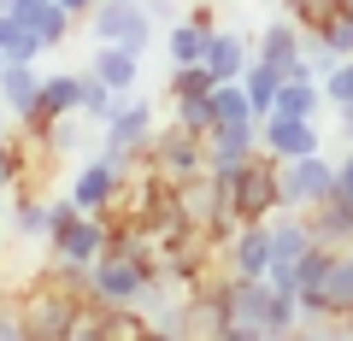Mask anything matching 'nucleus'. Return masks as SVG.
<instances>
[{
	"instance_id": "obj_1",
	"label": "nucleus",
	"mask_w": 353,
	"mask_h": 341,
	"mask_svg": "<svg viewBox=\"0 0 353 341\" xmlns=\"http://www.w3.org/2000/svg\"><path fill=\"white\" fill-rule=\"evenodd\" d=\"M236 324L253 335H294L301 329V294L271 277H236Z\"/></svg>"
},
{
	"instance_id": "obj_2",
	"label": "nucleus",
	"mask_w": 353,
	"mask_h": 341,
	"mask_svg": "<svg viewBox=\"0 0 353 341\" xmlns=\"http://www.w3.org/2000/svg\"><path fill=\"white\" fill-rule=\"evenodd\" d=\"M159 289L153 282V265L148 259H136V253H118L106 247L94 265H88V300H101V306H148V294Z\"/></svg>"
},
{
	"instance_id": "obj_3",
	"label": "nucleus",
	"mask_w": 353,
	"mask_h": 341,
	"mask_svg": "<svg viewBox=\"0 0 353 341\" xmlns=\"http://www.w3.org/2000/svg\"><path fill=\"white\" fill-rule=\"evenodd\" d=\"M83 306H88V294H71V289H59V282L41 277L30 294H18V324L36 341H65L83 324Z\"/></svg>"
},
{
	"instance_id": "obj_4",
	"label": "nucleus",
	"mask_w": 353,
	"mask_h": 341,
	"mask_svg": "<svg viewBox=\"0 0 353 341\" xmlns=\"http://www.w3.org/2000/svg\"><path fill=\"white\" fill-rule=\"evenodd\" d=\"M218 183H224V194H230V218H236V224H265V218L283 206L277 159H271V153H253L241 171H230V177H218Z\"/></svg>"
},
{
	"instance_id": "obj_5",
	"label": "nucleus",
	"mask_w": 353,
	"mask_h": 341,
	"mask_svg": "<svg viewBox=\"0 0 353 341\" xmlns=\"http://www.w3.org/2000/svg\"><path fill=\"white\" fill-rule=\"evenodd\" d=\"M277 194H283V206H294V212L324 206L330 194H336V159H330L324 147L301 153V159H283L277 165Z\"/></svg>"
},
{
	"instance_id": "obj_6",
	"label": "nucleus",
	"mask_w": 353,
	"mask_h": 341,
	"mask_svg": "<svg viewBox=\"0 0 353 341\" xmlns=\"http://www.w3.org/2000/svg\"><path fill=\"white\" fill-rule=\"evenodd\" d=\"M88 36H94V41H124V48L148 53L153 48L148 0H94V6H88Z\"/></svg>"
},
{
	"instance_id": "obj_7",
	"label": "nucleus",
	"mask_w": 353,
	"mask_h": 341,
	"mask_svg": "<svg viewBox=\"0 0 353 341\" xmlns=\"http://www.w3.org/2000/svg\"><path fill=\"white\" fill-rule=\"evenodd\" d=\"M148 165L159 171V177H171V183L194 177V171H206V136L171 118V124L153 130V141H148Z\"/></svg>"
},
{
	"instance_id": "obj_8",
	"label": "nucleus",
	"mask_w": 353,
	"mask_h": 341,
	"mask_svg": "<svg viewBox=\"0 0 353 341\" xmlns=\"http://www.w3.org/2000/svg\"><path fill=\"white\" fill-rule=\"evenodd\" d=\"M153 130H159V101H148V94L124 89V94H118V106H112V112H106V124H101V147L148 153Z\"/></svg>"
},
{
	"instance_id": "obj_9",
	"label": "nucleus",
	"mask_w": 353,
	"mask_h": 341,
	"mask_svg": "<svg viewBox=\"0 0 353 341\" xmlns=\"http://www.w3.org/2000/svg\"><path fill=\"white\" fill-rule=\"evenodd\" d=\"M265 229H271V282L294 289V259L318 241V236H312V218L294 212V206H277V212L265 218Z\"/></svg>"
},
{
	"instance_id": "obj_10",
	"label": "nucleus",
	"mask_w": 353,
	"mask_h": 341,
	"mask_svg": "<svg viewBox=\"0 0 353 341\" xmlns=\"http://www.w3.org/2000/svg\"><path fill=\"white\" fill-rule=\"evenodd\" d=\"M48 253L65 259V265H94V259L106 253V218L101 212H71L65 224H53Z\"/></svg>"
},
{
	"instance_id": "obj_11",
	"label": "nucleus",
	"mask_w": 353,
	"mask_h": 341,
	"mask_svg": "<svg viewBox=\"0 0 353 341\" xmlns=\"http://www.w3.org/2000/svg\"><path fill=\"white\" fill-rule=\"evenodd\" d=\"M324 147V130H318V118H289V112H265L259 118V153H271V159H301V153H318Z\"/></svg>"
},
{
	"instance_id": "obj_12",
	"label": "nucleus",
	"mask_w": 353,
	"mask_h": 341,
	"mask_svg": "<svg viewBox=\"0 0 353 341\" xmlns=\"http://www.w3.org/2000/svg\"><path fill=\"white\" fill-rule=\"evenodd\" d=\"M259 153V118H236V124H212L206 130V171L230 177Z\"/></svg>"
},
{
	"instance_id": "obj_13",
	"label": "nucleus",
	"mask_w": 353,
	"mask_h": 341,
	"mask_svg": "<svg viewBox=\"0 0 353 341\" xmlns=\"http://www.w3.org/2000/svg\"><path fill=\"white\" fill-rule=\"evenodd\" d=\"M259 59H271L283 76H318L312 59H306V30L294 18H271L259 30Z\"/></svg>"
},
{
	"instance_id": "obj_14",
	"label": "nucleus",
	"mask_w": 353,
	"mask_h": 341,
	"mask_svg": "<svg viewBox=\"0 0 353 341\" xmlns=\"http://www.w3.org/2000/svg\"><path fill=\"white\" fill-rule=\"evenodd\" d=\"M176 206H183V218H189L201 236L218 224V218H230V194H224V183H218L212 171H194V177L176 183Z\"/></svg>"
},
{
	"instance_id": "obj_15",
	"label": "nucleus",
	"mask_w": 353,
	"mask_h": 341,
	"mask_svg": "<svg viewBox=\"0 0 353 341\" xmlns=\"http://www.w3.org/2000/svg\"><path fill=\"white\" fill-rule=\"evenodd\" d=\"M218 265L230 277H271V229L265 224H236V236L218 253Z\"/></svg>"
},
{
	"instance_id": "obj_16",
	"label": "nucleus",
	"mask_w": 353,
	"mask_h": 341,
	"mask_svg": "<svg viewBox=\"0 0 353 341\" xmlns=\"http://www.w3.org/2000/svg\"><path fill=\"white\" fill-rule=\"evenodd\" d=\"M77 101H83V71H48V76H41L36 106H30V118H24V130L36 136V130L53 124V118H71Z\"/></svg>"
},
{
	"instance_id": "obj_17",
	"label": "nucleus",
	"mask_w": 353,
	"mask_h": 341,
	"mask_svg": "<svg viewBox=\"0 0 353 341\" xmlns=\"http://www.w3.org/2000/svg\"><path fill=\"white\" fill-rule=\"evenodd\" d=\"M88 71L101 76L106 89H136L141 83V53L136 48H124V41H94V53H88Z\"/></svg>"
},
{
	"instance_id": "obj_18",
	"label": "nucleus",
	"mask_w": 353,
	"mask_h": 341,
	"mask_svg": "<svg viewBox=\"0 0 353 341\" xmlns=\"http://www.w3.org/2000/svg\"><path fill=\"white\" fill-rule=\"evenodd\" d=\"M36 94H41L36 59H6V65H0V106H6V118H18V124H24L30 106H36Z\"/></svg>"
},
{
	"instance_id": "obj_19",
	"label": "nucleus",
	"mask_w": 353,
	"mask_h": 341,
	"mask_svg": "<svg viewBox=\"0 0 353 341\" xmlns=\"http://www.w3.org/2000/svg\"><path fill=\"white\" fill-rule=\"evenodd\" d=\"M248 36H236V30H212V36H206V71H212V83H236L241 71H248Z\"/></svg>"
},
{
	"instance_id": "obj_20",
	"label": "nucleus",
	"mask_w": 353,
	"mask_h": 341,
	"mask_svg": "<svg viewBox=\"0 0 353 341\" xmlns=\"http://www.w3.org/2000/svg\"><path fill=\"white\" fill-rule=\"evenodd\" d=\"M236 83H241V89H248V106H253V112L265 118V112H271V106H277L283 71H277V65H271V59H259V53H253V59H248V71H241Z\"/></svg>"
},
{
	"instance_id": "obj_21",
	"label": "nucleus",
	"mask_w": 353,
	"mask_h": 341,
	"mask_svg": "<svg viewBox=\"0 0 353 341\" xmlns=\"http://www.w3.org/2000/svg\"><path fill=\"white\" fill-rule=\"evenodd\" d=\"M206 36H212V30H206L201 18H176V24L165 30V59L171 65H201L206 59Z\"/></svg>"
},
{
	"instance_id": "obj_22",
	"label": "nucleus",
	"mask_w": 353,
	"mask_h": 341,
	"mask_svg": "<svg viewBox=\"0 0 353 341\" xmlns=\"http://www.w3.org/2000/svg\"><path fill=\"white\" fill-rule=\"evenodd\" d=\"M271 112H289V118H318V112H324V83H318V76H283L277 106H271Z\"/></svg>"
},
{
	"instance_id": "obj_23",
	"label": "nucleus",
	"mask_w": 353,
	"mask_h": 341,
	"mask_svg": "<svg viewBox=\"0 0 353 341\" xmlns=\"http://www.w3.org/2000/svg\"><path fill=\"white\" fill-rule=\"evenodd\" d=\"M12 236L24 241V247H48V236H53V218H48V200H12Z\"/></svg>"
},
{
	"instance_id": "obj_24",
	"label": "nucleus",
	"mask_w": 353,
	"mask_h": 341,
	"mask_svg": "<svg viewBox=\"0 0 353 341\" xmlns=\"http://www.w3.org/2000/svg\"><path fill=\"white\" fill-rule=\"evenodd\" d=\"M306 218H312V236L324 241V247H347V236H353V212L336 200V194H330L324 206H312Z\"/></svg>"
},
{
	"instance_id": "obj_25",
	"label": "nucleus",
	"mask_w": 353,
	"mask_h": 341,
	"mask_svg": "<svg viewBox=\"0 0 353 341\" xmlns=\"http://www.w3.org/2000/svg\"><path fill=\"white\" fill-rule=\"evenodd\" d=\"M0 53H6V59H41V53H48L36 41V30H30L12 6H0Z\"/></svg>"
},
{
	"instance_id": "obj_26",
	"label": "nucleus",
	"mask_w": 353,
	"mask_h": 341,
	"mask_svg": "<svg viewBox=\"0 0 353 341\" xmlns=\"http://www.w3.org/2000/svg\"><path fill=\"white\" fill-rule=\"evenodd\" d=\"M24 24H30V30H36V41H41V48H59V41H65V36H71V30H77V18H71V12H65L59 0H41V6H36V12H30V18H24Z\"/></svg>"
},
{
	"instance_id": "obj_27",
	"label": "nucleus",
	"mask_w": 353,
	"mask_h": 341,
	"mask_svg": "<svg viewBox=\"0 0 353 341\" xmlns=\"http://www.w3.org/2000/svg\"><path fill=\"white\" fill-rule=\"evenodd\" d=\"M206 112H212V124H236V118H259L248 106V89L241 83H212V94H206Z\"/></svg>"
},
{
	"instance_id": "obj_28",
	"label": "nucleus",
	"mask_w": 353,
	"mask_h": 341,
	"mask_svg": "<svg viewBox=\"0 0 353 341\" xmlns=\"http://www.w3.org/2000/svg\"><path fill=\"white\" fill-rule=\"evenodd\" d=\"M112 106H118V89H106L94 71H83V101H77V118H83V124H106Z\"/></svg>"
},
{
	"instance_id": "obj_29",
	"label": "nucleus",
	"mask_w": 353,
	"mask_h": 341,
	"mask_svg": "<svg viewBox=\"0 0 353 341\" xmlns=\"http://www.w3.org/2000/svg\"><path fill=\"white\" fill-rule=\"evenodd\" d=\"M165 89H171V101H201V94L212 89V71H206V65H171Z\"/></svg>"
},
{
	"instance_id": "obj_30",
	"label": "nucleus",
	"mask_w": 353,
	"mask_h": 341,
	"mask_svg": "<svg viewBox=\"0 0 353 341\" xmlns=\"http://www.w3.org/2000/svg\"><path fill=\"white\" fill-rule=\"evenodd\" d=\"M341 6H347V0H283V12H289L301 30H318L324 18H336Z\"/></svg>"
},
{
	"instance_id": "obj_31",
	"label": "nucleus",
	"mask_w": 353,
	"mask_h": 341,
	"mask_svg": "<svg viewBox=\"0 0 353 341\" xmlns=\"http://www.w3.org/2000/svg\"><path fill=\"white\" fill-rule=\"evenodd\" d=\"M18 183H24V153H18L12 141H6V130H0V189L12 194Z\"/></svg>"
},
{
	"instance_id": "obj_32",
	"label": "nucleus",
	"mask_w": 353,
	"mask_h": 341,
	"mask_svg": "<svg viewBox=\"0 0 353 341\" xmlns=\"http://www.w3.org/2000/svg\"><path fill=\"white\" fill-rule=\"evenodd\" d=\"M24 335V324H18V294L0 289V341H18Z\"/></svg>"
},
{
	"instance_id": "obj_33",
	"label": "nucleus",
	"mask_w": 353,
	"mask_h": 341,
	"mask_svg": "<svg viewBox=\"0 0 353 341\" xmlns=\"http://www.w3.org/2000/svg\"><path fill=\"white\" fill-rule=\"evenodd\" d=\"M336 200H341V206L353 212V147H347V153L336 159Z\"/></svg>"
},
{
	"instance_id": "obj_34",
	"label": "nucleus",
	"mask_w": 353,
	"mask_h": 341,
	"mask_svg": "<svg viewBox=\"0 0 353 341\" xmlns=\"http://www.w3.org/2000/svg\"><path fill=\"white\" fill-rule=\"evenodd\" d=\"M59 6H65L71 18H88V6H94V0H59Z\"/></svg>"
},
{
	"instance_id": "obj_35",
	"label": "nucleus",
	"mask_w": 353,
	"mask_h": 341,
	"mask_svg": "<svg viewBox=\"0 0 353 341\" xmlns=\"http://www.w3.org/2000/svg\"><path fill=\"white\" fill-rule=\"evenodd\" d=\"M341 136H347V147H353V106H341Z\"/></svg>"
},
{
	"instance_id": "obj_36",
	"label": "nucleus",
	"mask_w": 353,
	"mask_h": 341,
	"mask_svg": "<svg viewBox=\"0 0 353 341\" xmlns=\"http://www.w3.org/2000/svg\"><path fill=\"white\" fill-rule=\"evenodd\" d=\"M0 212H6V189H0Z\"/></svg>"
},
{
	"instance_id": "obj_37",
	"label": "nucleus",
	"mask_w": 353,
	"mask_h": 341,
	"mask_svg": "<svg viewBox=\"0 0 353 341\" xmlns=\"http://www.w3.org/2000/svg\"><path fill=\"white\" fill-rule=\"evenodd\" d=\"M0 130H6V106H0Z\"/></svg>"
},
{
	"instance_id": "obj_38",
	"label": "nucleus",
	"mask_w": 353,
	"mask_h": 341,
	"mask_svg": "<svg viewBox=\"0 0 353 341\" xmlns=\"http://www.w3.org/2000/svg\"><path fill=\"white\" fill-rule=\"evenodd\" d=\"M0 289H6V265H0Z\"/></svg>"
},
{
	"instance_id": "obj_39",
	"label": "nucleus",
	"mask_w": 353,
	"mask_h": 341,
	"mask_svg": "<svg viewBox=\"0 0 353 341\" xmlns=\"http://www.w3.org/2000/svg\"><path fill=\"white\" fill-rule=\"evenodd\" d=\"M347 253H353V236H347Z\"/></svg>"
},
{
	"instance_id": "obj_40",
	"label": "nucleus",
	"mask_w": 353,
	"mask_h": 341,
	"mask_svg": "<svg viewBox=\"0 0 353 341\" xmlns=\"http://www.w3.org/2000/svg\"><path fill=\"white\" fill-rule=\"evenodd\" d=\"M0 6H12V0H0Z\"/></svg>"
},
{
	"instance_id": "obj_41",
	"label": "nucleus",
	"mask_w": 353,
	"mask_h": 341,
	"mask_svg": "<svg viewBox=\"0 0 353 341\" xmlns=\"http://www.w3.org/2000/svg\"><path fill=\"white\" fill-rule=\"evenodd\" d=\"M0 65H6V53H0Z\"/></svg>"
},
{
	"instance_id": "obj_42",
	"label": "nucleus",
	"mask_w": 353,
	"mask_h": 341,
	"mask_svg": "<svg viewBox=\"0 0 353 341\" xmlns=\"http://www.w3.org/2000/svg\"><path fill=\"white\" fill-rule=\"evenodd\" d=\"M153 6H159V0H153Z\"/></svg>"
},
{
	"instance_id": "obj_43",
	"label": "nucleus",
	"mask_w": 353,
	"mask_h": 341,
	"mask_svg": "<svg viewBox=\"0 0 353 341\" xmlns=\"http://www.w3.org/2000/svg\"><path fill=\"white\" fill-rule=\"evenodd\" d=\"M347 6H353V0H347Z\"/></svg>"
}]
</instances>
